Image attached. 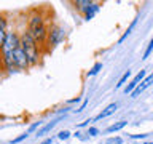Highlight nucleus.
Returning <instances> with one entry per match:
<instances>
[{
  "label": "nucleus",
  "mask_w": 153,
  "mask_h": 144,
  "mask_svg": "<svg viewBox=\"0 0 153 144\" xmlns=\"http://www.w3.org/2000/svg\"><path fill=\"white\" fill-rule=\"evenodd\" d=\"M100 69H102V64H100V62H97V64H96V66L93 67V69L89 70V74H88V75H96Z\"/></svg>",
  "instance_id": "4468645a"
},
{
  "label": "nucleus",
  "mask_w": 153,
  "mask_h": 144,
  "mask_svg": "<svg viewBox=\"0 0 153 144\" xmlns=\"http://www.w3.org/2000/svg\"><path fill=\"white\" fill-rule=\"evenodd\" d=\"M99 10V7L97 5H89V8H88V13H86V19H91L93 18V14L96 13Z\"/></svg>",
  "instance_id": "9b49d317"
},
{
  "label": "nucleus",
  "mask_w": 153,
  "mask_h": 144,
  "mask_svg": "<svg viewBox=\"0 0 153 144\" xmlns=\"http://www.w3.org/2000/svg\"><path fill=\"white\" fill-rule=\"evenodd\" d=\"M57 122H59V118H57V120H53V122H50L48 125H45V127H43V128L40 130V131L37 133V136H45V134H46L48 131H51V130L56 127V125H57Z\"/></svg>",
  "instance_id": "1a4fd4ad"
},
{
  "label": "nucleus",
  "mask_w": 153,
  "mask_h": 144,
  "mask_svg": "<svg viewBox=\"0 0 153 144\" xmlns=\"http://www.w3.org/2000/svg\"><path fill=\"white\" fill-rule=\"evenodd\" d=\"M27 64H29V61H27V58H26V53L22 51L21 46L16 48V51H14V67L24 69Z\"/></svg>",
  "instance_id": "20e7f679"
},
{
  "label": "nucleus",
  "mask_w": 153,
  "mask_h": 144,
  "mask_svg": "<svg viewBox=\"0 0 153 144\" xmlns=\"http://www.w3.org/2000/svg\"><path fill=\"white\" fill-rule=\"evenodd\" d=\"M152 83H153V74H150V75H148L145 80H142L140 83H139V85L136 86V90H134L132 93H131V96H132V98H137V96L140 94L143 90H147V88H148V86H150Z\"/></svg>",
  "instance_id": "39448f33"
},
{
  "label": "nucleus",
  "mask_w": 153,
  "mask_h": 144,
  "mask_svg": "<svg viewBox=\"0 0 153 144\" xmlns=\"http://www.w3.org/2000/svg\"><path fill=\"white\" fill-rule=\"evenodd\" d=\"M134 26H136V19H134V21H132V24H131V26H129V27H128V31H126V32H124V35H123L121 38H120V42H123V40H124V38H126V37L129 35V34H131V31H132V29H134Z\"/></svg>",
  "instance_id": "ddd939ff"
},
{
  "label": "nucleus",
  "mask_w": 153,
  "mask_h": 144,
  "mask_svg": "<svg viewBox=\"0 0 153 144\" xmlns=\"http://www.w3.org/2000/svg\"><path fill=\"white\" fill-rule=\"evenodd\" d=\"M53 142V139H45V141H43L42 144H51Z\"/></svg>",
  "instance_id": "412c9836"
},
{
  "label": "nucleus",
  "mask_w": 153,
  "mask_h": 144,
  "mask_svg": "<svg viewBox=\"0 0 153 144\" xmlns=\"http://www.w3.org/2000/svg\"><path fill=\"white\" fill-rule=\"evenodd\" d=\"M126 127V122H118V123H113L110 125V127L107 128V133H113V131H118V130H121Z\"/></svg>",
  "instance_id": "9d476101"
},
{
  "label": "nucleus",
  "mask_w": 153,
  "mask_h": 144,
  "mask_svg": "<svg viewBox=\"0 0 153 144\" xmlns=\"http://www.w3.org/2000/svg\"><path fill=\"white\" fill-rule=\"evenodd\" d=\"M57 38H59V29H54L53 31V38H51V43H56Z\"/></svg>",
  "instance_id": "dca6fc26"
},
{
  "label": "nucleus",
  "mask_w": 153,
  "mask_h": 144,
  "mask_svg": "<svg viewBox=\"0 0 153 144\" xmlns=\"http://www.w3.org/2000/svg\"><path fill=\"white\" fill-rule=\"evenodd\" d=\"M117 109H118V104H117V103H115V104H108L107 107H105V109H104L102 112H100V114H99L96 118H104V117H108V115H112V114H113Z\"/></svg>",
  "instance_id": "0eeeda50"
},
{
  "label": "nucleus",
  "mask_w": 153,
  "mask_h": 144,
  "mask_svg": "<svg viewBox=\"0 0 153 144\" xmlns=\"http://www.w3.org/2000/svg\"><path fill=\"white\" fill-rule=\"evenodd\" d=\"M143 77H145V70H140L136 77H134V80L131 82V83H129V85L126 86V88H124V93H126V94H128V93H132V91L136 90V86L139 85V82H140V80L143 79Z\"/></svg>",
  "instance_id": "423d86ee"
},
{
  "label": "nucleus",
  "mask_w": 153,
  "mask_h": 144,
  "mask_svg": "<svg viewBox=\"0 0 153 144\" xmlns=\"http://www.w3.org/2000/svg\"><path fill=\"white\" fill-rule=\"evenodd\" d=\"M21 48L22 51L26 53V58L29 62H37L38 59V51H37V45H35V40L32 38L30 34H24L22 38H21Z\"/></svg>",
  "instance_id": "f03ea898"
},
{
  "label": "nucleus",
  "mask_w": 153,
  "mask_h": 144,
  "mask_svg": "<svg viewBox=\"0 0 153 144\" xmlns=\"http://www.w3.org/2000/svg\"><path fill=\"white\" fill-rule=\"evenodd\" d=\"M19 40L16 37V34L10 32L7 34V38H5L3 42V58H5V64H7L8 70H13L14 67V51H16V48H19Z\"/></svg>",
  "instance_id": "f257e3e1"
},
{
  "label": "nucleus",
  "mask_w": 153,
  "mask_h": 144,
  "mask_svg": "<svg viewBox=\"0 0 153 144\" xmlns=\"http://www.w3.org/2000/svg\"><path fill=\"white\" fill-rule=\"evenodd\" d=\"M97 133H99L97 128H89V131H88V134H91V136H96Z\"/></svg>",
  "instance_id": "6ab92c4d"
},
{
  "label": "nucleus",
  "mask_w": 153,
  "mask_h": 144,
  "mask_svg": "<svg viewBox=\"0 0 153 144\" xmlns=\"http://www.w3.org/2000/svg\"><path fill=\"white\" fill-rule=\"evenodd\" d=\"M69 136H70L69 131H61V133H59V138H61V139H67Z\"/></svg>",
  "instance_id": "a211bd4d"
},
{
  "label": "nucleus",
  "mask_w": 153,
  "mask_h": 144,
  "mask_svg": "<svg viewBox=\"0 0 153 144\" xmlns=\"http://www.w3.org/2000/svg\"><path fill=\"white\" fill-rule=\"evenodd\" d=\"M24 138H27V133H24V134H21V136H18L16 139H13V141H11V144H16V142H19V141H22Z\"/></svg>",
  "instance_id": "f3484780"
},
{
  "label": "nucleus",
  "mask_w": 153,
  "mask_h": 144,
  "mask_svg": "<svg viewBox=\"0 0 153 144\" xmlns=\"http://www.w3.org/2000/svg\"><path fill=\"white\" fill-rule=\"evenodd\" d=\"M152 50H153V38H152V42L148 43V46H147L145 53H143V59H147V58H148V55H150V53H152Z\"/></svg>",
  "instance_id": "2eb2a0df"
},
{
  "label": "nucleus",
  "mask_w": 153,
  "mask_h": 144,
  "mask_svg": "<svg viewBox=\"0 0 153 144\" xmlns=\"http://www.w3.org/2000/svg\"><path fill=\"white\" fill-rule=\"evenodd\" d=\"M129 75H131V70H126V72H124V74H123V77L120 79V82L117 83V88H120V86H123V85H124V82L128 80V77H129Z\"/></svg>",
  "instance_id": "f8f14e48"
},
{
  "label": "nucleus",
  "mask_w": 153,
  "mask_h": 144,
  "mask_svg": "<svg viewBox=\"0 0 153 144\" xmlns=\"http://www.w3.org/2000/svg\"><path fill=\"white\" fill-rule=\"evenodd\" d=\"M30 35L33 40H43L45 37V26H43V21L40 16L32 18L30 21Z\"/></svg>",
  "instance_id": "7ed1b4c3"
},
{
  "label": "nucleus",
  "mask_w": 153,
  "mask_h": 144,
  "mask_svg": "<svg viewBox=\"0 0 153 144\" xmlns=\"http://www.w3.org/2000/svg\"><path fill=\"white\" fill-rule=\"evenodd\" d=\"M7 22H5V19L0 16V46H3V42L5 38H7Z\"/></svg>",
  "instance_id": "6e6552de"
},
{
  "label": "nucleus",
  "mask_w": 153,
  "mask_h": 144,
  "mask_svg": "<svg viewBox=\"0 0 153 144\" xmlns=\"http://www.w3.org/2000/svg\"><path fill=\"white\" fill-rule=\"evenodd\" d=\"M40 125H42V122H37V123H33L32 127H30V130H29V131H33V130H35V128H38Z\"/></svg>",
  "instance_id": "aec40b11"
}]
</instances>
